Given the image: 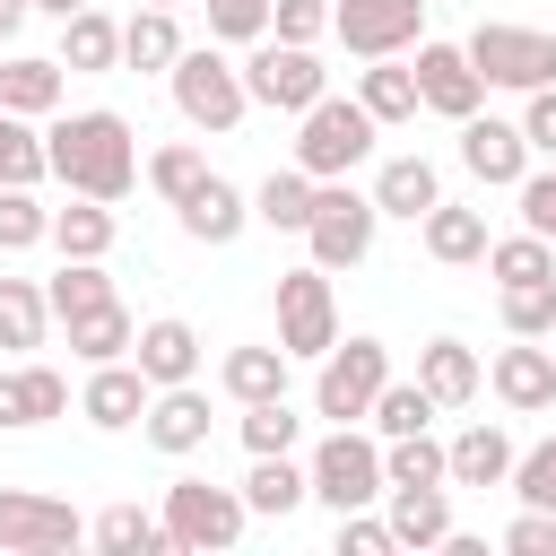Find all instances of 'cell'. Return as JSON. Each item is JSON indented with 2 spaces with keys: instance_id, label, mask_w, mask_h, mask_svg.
Returning <instances> with one entry per match:
<instances>
[{
  "instance_id": "6da1fadb",
  "label": "cell",
  "mask_w": 556,
  "mask_h": 556,
  "mask_svg": "<svg viewBox=\"0 0 556 556\" xmlns=\"http://www.w3.org/2000/svg\"><path fill=\"white\" fill-rule=\"evenodd\" d=\"M43 165H52V182H70L87 200H130V182H139V130L113 104L61 113L43 130Z\"/></svg>"
},
{
  "instance_id": "7a4b0ae2",
  "label": "cell",
  "mask_w": 556,
  "mask_h": 556,
  "mask_svg": "<svg viewBox=\"0 0 556 556\" xmlns=\"http://www.w3.org/2000/svg\"><path fill=\"white\" fill-rule=\"evenodd\" d=\"M165 87H174V113H182L191 130H208V139H226V130L252 113V96H243V61H226L217 43H182L174 70H165Z\"/></svg>"
},
{
  "instance_id": "3957f363",
  "label": "cell",
  "mask_w": 556,
  "mask_h": 556,
  "mask_svg": "<svg viewBox=\"0 0 556 556\" xmlns=\"http://www.w3.org/2000/svg\"><path fill=\"white\" fill-rule=\"evenodd\" d=\"M374 113L356 104V96H313L304 113H295V165L313 174V182H330V174H356L365 156H374Z\"/></svg>"
},
{
  "instance_id": "277c9868",
  "label": "cell",
  "mask_w": 556,
  "mask_h": 556,
  "mask_svg": "<svg viewBox=\"0 0 556 556\" xmlns=\"http://www.w3.org/2000/svg\"><path fill=\"white\" fill-rule=\"evenodd\" d=\"M165 547H182V556H226L235 539H243V521H252V504H243V486H208V478H174L165 486Z\"/></svg>"
},
{
  "instance_id": "5b68a950",
  "label": "cell",
  "mask_w": 556,
  "mask_h": 556,
  "mask_svg": "<svg viewBox=\"0 0 556 556\" xmlns=\"http://www.w3.org/2000/svg\"><path fill=\"white\" fill-rule=\"evenodd\" d=\"M304 495L330 504V513H356V504H382V434H356V426H330L304 460Z\"/></svg>"
},
{
  "instance_id": "8992f818",
  "label": "cell",
  "mask_w": 556,
  "mask_h": 556,
  "mask_svg": "<svg viewBox=\"0 0 556 556\" xmlns=\"http://www.w3.org/2000/svg\"><path fill=\"white\" fill-rule=\"evenodd\" d=\"M374 226H382L374 191H348V174L313 182V217H304V243H313V261H321V269H356V261L374 252Z\"/></svg>"
},
{
  "instance_id": "52a82bcc",
  "label": "cell",
  "mask_w": 556,
  "mask_h": 556,
  "mask_svg": "<svg viewBox=\"0 0 556 556\" xmlns=\"http://www.w3.org/2000/svg\"><path fill=\"white\" fill-rule=\"evenodd\" d=\"M382 382H391V348H382V339H330V348H321V374H313V417L356 426Z\"/></svg>"
},
{
  "instance_id": "ba28073f",
  "label": "cell",
  "mask_w": 556,
  "mask_h": 556,
  "mask_svg": "<svg viewBox=\"0 0 556 556\" xmlns=\"http://www.w3.org/2000/svg\"><path fill=\"white\" fill-rule=\"evenodd\" d=\"M460 52H469V70H478L486 87H513V96H530V87L556 78V35H539V26H504V17H486Z\"/></svg>"
},
{
  "instance_id": "9c48e42d",
  "label": "cell",
  "mask_w": 556,
  "mask_h": 556,
  "mask_svg": "<svg viewBox=\"0 0 556 556\" xmlns=\"http://www.w3.org/2000/svg\"><path fill=\"white\" fill-rule=\"evenodd\" d=\"M339 339V295H330V269L321 261H304V269H287L278 278V348H287V365H321V348Z\"/></svg>"
},
{
  "instance_id": "30bf717a",
  "label": "cell",
  "mask_w": 556,
  "mask_h": 556,
  "mask_svg": "<svg viewBox=\"0 0 556 556\" xmlns=\"http://www.w3.org/2000/svg\"><path fill=\"white\" fill-rule=\"evenodd\" d=\"M243 96L269 104V113H304L313 96H330V70L313 61V43H278V35H261L252 61H243Z\"/></svg>"
},
{
  "instance_id": "8fae6325",
  "label": "cell",
  "mask_w": 556,
  "mask_h": 556,
  "mask_svg": "<svg viewBox=\"0 0 556 556\" xmlns=\"http://www.w3.org/2000/svg\"><path fill=\"white\" fill-rule=\"evenodd\" d=\"M330 35H339L356 61L417 52V35H426V0H330Z\"/></svg>"
},
{
  "instance_id": "7c38bea8",
  "label": "cell",
  "mask_w": 556,
  "mask_h": 556,
  "mask_svg": "<svg viewBox=\"0 0 556 556\" xmlns=\"http://www.w3.org/2000/svg\"><path fill=\"white\" fill-rule=\"evenodd\" d=\"M87 521L61 504V495H35V486H0V556H61L78 547Z\"/></svg>"
},
{
  "instance_id": "4fadbf2b",
  "label": "cell",
  "mask_w": 556,
  "mask_h": 556,
  "mask_svg": "<svg viewBox=\"0 0 556 556\" xmlns=\"http://www.w3.org/2000/svg\"><path fill=\"white\" fill-rule=\"evenodd\" d=\"M417 104L426 113H443V122H469L478 104H486V78L469 70V52L460 43H434V35H417Z\"/></svg>"
},
{
  "instance_id": "5bb4252c",
  "label": "cell",
  "mask_w": 556,
  "mask_h": 556,
  "mask_svg": "<svg viewBox=\"0 0 556 556\" xmlns=\"http://www.w3.org/2000/svg\"><path fill=\"white\" fill-rule=\"evenodd\" d=\"M460 165H469L486 191H513V182L530 174V139H521V122L469 113V122H460Z\"/></svg>"
},
{
  "instance_id": "9a60e30c",
  "label": "cell",
  "mask_w": 556,
  "mask_h": 556,
  "mask_svg": "<svg viewBox=\"0 0 556 556\" xmlns=\"http://www.w3.org/2000/svg\"><path fill=\"white\" fill-rule=\"evenodd\" d=\"M174 217H182V235L191 243H208V252H226L243 226H252V191H235L226 174H200L182 200H174Z\"/></svg>"
},
{
  "instance_id": "2e32d148",
  "label": "cell",
  "mask_w": 556,
  "mask_h": 556,
  "mask_svg": "<svg viewBox=\"0 0 556 556\" xmlns=\"http://www.w3.org/2000/svg\"><path fill=\"white\" fill-rule=\"evenodd\" d=\"M148 374L130 365V356H113V365H87V391H78V417L87 426H104V434H122V426H139L148 417Z\"/></svg>"
},
{
  "instance_id": "e0dca14e",
  "label": "cell",
  "mask_w": 556,
  "mask_h": 556,
  "mask_svg": "<svg viewBox=\"0 0 556 556\" xmlns=\"http://www.w3.org/2000/svg\"><path fill=\"white\" fill-rule=\"evenodd\" d=\"M486 382H495V400L521 408V417L556 408V356H547V339H513V348L486 365Z\"/></svg>"
},
{
  "instance_id": "ac0fdd59",
  "label": "cell",
  "mask_w": 556,
  "mask_h": 556,
  "mask_svg": "<svg viewBox=\"0 0 556 556\" xmlns=\"http://www.w3.org/2000/svg\"><path fill=\"white\" fill-rule=\"evenodd\" d=\"M130 365H139L156 391H165V382H191V374H200V330H191L182 313H156V321H139Z\"/></svg>"
},
{
  "instance_id": "d6986e66",
  "label": "cell",
  "mask_w": 556,
  "mask_h": 556,
  "mask_svg": "<svg viewBox=\"0 0 556 556\" xmlns=\"http://www.w3.org/2000/svg\"><path fill=\"white\" fill-rule=\"evenodd\" d=\"M139 434H148L156 452H200V443H208V391H200V382H165V391H148Z\"/></svg>"
},
{
  "instance_id": "ffe728a7",
  "label": "cell",
  "mask_w": 556,
  "mask_h": 556,
  "mask_svg": "<svg viewBox=\"0 0 556 556\" xmlns=\"http://www.w3.org/2000/svg\"><path fill=\"white\" fill-rule=\"evenodd\" d=\"M382 521L400 547H443L452 539V486H382Z\"/></svg>"
},
{
  "instance_id": "44dd1931",
  "label": "cell",
  "mask_w": 556,
  "mask_h": 556,
  "mask_svg": "<svg viewBox=\"0 0 556 556\" xmlns=\"http://www.w3.org/2000/svg\"><path fill=\"white\" fill-rule=\"evenodd\" d=\"M113 235H122V217H113V200H87V191H70V208H52V252L61 261H104L113 252Z\"/></svg>"
},
{
  "instance_id": "7402d4cb",
  "label": "cell",
  "mask_w": 556,
  "mask_h": 556,
  "mask_svg": "<svg viewBox=\"0 0 556 556\" xmlns=\"http://www.w3.org/2000/svg\"><path fill=\"white\" fill-rule=\"evenodd\" d=\"M443 478L452 486H504L513 478V434L504 426H460L443 443Z\"/></svg>"
},
{
  "instance_id": "603a6c76",
  "label": "cell",
  "mask_w": 556,
  "mask_h": 556,
  "mask_svg": "<svg viewBox=\"0 0 556 556\" xmlns=\"http://www.w3.org/2000/svg\"><path fill=\"white\" fill-rule=\"evenodd\" d=\"M61 70H78V78H96V70H122V26L87 0V9H70L61 17V52H52Z\"/></svg>"
},
{
  "instance_id": "cb8c5ba5",
  "label": "cell",
  "mask_w": 556,
  "mask_h": 556,
  "mask_svg": "<svg viewBox=\"0 0 556 556\" xmlns=\"http://www.w3.org/2000/svg\"><path fill=\"white\" fill-rule=\"evenodd\" d=\"M417 382H426L434 408H469L486 374H478V356H469L460 339H426V348H417Z\"/></svg>"
},
{
  "instance_id": "d4e9b609",
  "label": "cell",
  "mask_w": 556,
  "mask_h": 556,
  "mask_svg": "<svg viewBox=\"0 0 556 556\" xmlns=\"http://www.w3.org/2000/svg\"><path fill=\"white\" fill-rule=\"evenodd\" d=\"M0 113H26V122L61 113V61H43V52H9V61H0Z\"/></svg>"
},
{
  "instance_id": "484cf974",
  "label": "cell",
  "mask_w": 556,
  "mask_h": 556,
  "mask_svg": "<svg viewBox=\"0 0 556 556\" xmlns=\"http://www.w3.org/2000/svg\"><path fill=\"white\" fill-rule=\"evenodd\" d=\"M356 104H365V113H374L382 130H391V122H417V113H426V104H417V70H408L400 52H391V61H365V70H356Z\"/></svg>"
},
{
  "instance_id": "4316f807",
  "label": "cell",
  "mask_w": 556,
  "mask_h": 556,
  "mask_svg": "<svg viewBox=\"0 0 556 556\" xmlns=\"http://www.w3.org/2000/svg\"><path fill=\"white\" fill-rule=\"evenodd\" d=\"M434 200H443V182H434L426 156H382V174H374V208H382V217H408V226H417Z\"/></svg>"
},
{
  "instance_id": "83f0119b",
  "label": "cell",
  "mask_w": 556,
  "mask_h": 556,
  "mask_svg": "<svg viewBox=\"0 0 556 556\" xmlns=\"http://www.w3.org/2000/svg\"><path fill=\"white\" fill-rule=\"evenodd\" d=\"M417 226H426V252H434L443 269H469V261H486V217H478V208H460V200H434Z\"/></svg>"
},
{
  "instance_id": "f1b7e54d",
  "label": "cell",
  "mask_w": 556,
  "mask_h": 556,
  "mask_svg": "<svg viewBox=\"0 0 556 556\" xmlns=\"http://www.w3.org/2000/svg\"><path fill=\"white\" fill-rule=\"evenodd\" d=\"M174 52H182V26H174V9H139V17H122V70H174Z\"/></svg>"
},
{
  "instance_id": "f546056e",
  "label": "cell",
  "mask_w": 556,
  "mask_h": 556,
  "mask_svg": "<svg viewBox=\"0 0 556 556\" xmlns=\"http://www.w3.org/2000/svg\"><path fill=\"white\" fill-rule=\"evenodd\" d=\"M304 217H313V174H304V165H278V174L252 191V226H269V235H304Z\"/></svg>"
},
{
  "instance_id": "4dcf8cb0",
  "label": "cell",
  "mask_w": 556,
  "mask_h": 556,
  "mask_svg": "<svg viewBox=\"0 0 556 556\" xmlns=\"http://www.w3.org/2000/svg\"><path fill=\"white\" fill-rule=\"evenodd\" d=\"M217 382H226V400H287V348H226V365H217Z\"/></svg>"
},
{
  "instance_id": "1f68e13d",
  "label": "cell",
  "mask_w": 556,
  "mask_h": 556,
  "mask_svg": "<svg viewBox=\"0 0 556 556\" xmlns=\"http://www.w3.org/2000/svg\"><path fill=\"white\" fill-rule=\"evenodd\" d=\"M243 504H252V513H269V521H287V513L304 504V460H295V452H252Z\"/></svg>"
},
{
  "instance_id": "d6a6232c",
  "label": "cell",
  "mask_w": 556,
  "mask_h": 556,
  "mask_svg": "<svg viewBox=\"0 0 556 556\" xmlns=\"http://www.w3.org/2000/svg\"><path fill=\"white\" fill-rule=\"evenodd\" d=\"M130 339H139V321L122 313V295L70 321V356H78V365H113V356H130Z\"/></svg>"
},
{
  "instance_id": "836d02e7",
  "label": "cell",
  "mask_w": 556,
  "mask_h": 556,
  "mask_svg": "<svg viewBox=\"0 0 556 556\" xmlns=\"http://www.w3.org/2000/svg\"><path fill=\"white\" fill-rule=\"evenodd\" d=\"M87 539H96L104 556H165V521L139 513V504H104V513L87 521Z\"/></svg>"
},
{
  "instance_id": "e575fe53",
  "label": "cell",
  "mask_w": 556,
  "mask_h": 556,
  "mask_svg": "<svg viewBox=\"0 0 556 556\" xmlns=\"http://www.w3.org/2000/svg\"><path fill=\"white\" fill-rule=\"evenodd\" d=\"M43 304H52V321H78V313L113 304V278H104V261H61V269L43 278Z\"/></svg>"
},
{
  "instance_id": "d590c367",
  "label": "cell",
  "mask_w": 556,
  "mask_h": 556,
  "mask_svg": "<svg viewBox=\"0 0 556 556\" xmlns=\"http://www.w3.org/2000/svg\"><path fill=\"white\" fill-rule=\"evenodd\" d=\"M486 278H495V287H530V278H556V243L521 226V235L486 243Z\"/></svg>"
},
{
  "instance_id": "8d00e7d4",
  "label": "cell",
  "mask_w": 556,
  "mask_h": 556,
  "mask_svg": "<svg viewBox=\"0 0 556 556\" xmlns=\"http://www.w3.org/2000/svg\"><path fill=\"white\" fill-rule=\"evenodd\" d=\"M382 486H452L443 478V443L417 426V434H391L382 443Z\"/></svg>"
},
{
  "instance_id": "74e56055",
  "label": "cell",
  "mask_w": 556,
  "mask_h": 556,
  "mask_svg": "<svg viewBox=\"0 0 556 556\" xmlns=\"http://www.w3.org/2000/svg\"><path fill=\"white\" fill-rule=\"evenodd\" d=\"M43 321H52V304H43V287L35 278H0V348H43Z\"/></svg>"
},
{
  "instance_id": "f35d334b",
  "label": "cell",
  "mask_w": 556,
  "mask_h": 556,
  "mask_svg": "<svg viewBox=\"0 0 556 556\" xmlns=\"http://www.w3.org/2000/svg\"><path fill=\"white\" fill-rule=\"evenodd\" d=\"M365 426L391 443V434H417V426H434V400H426V382H382L374 391V408H365Z\"/></svg>"
},
{
  "instance_id": "ab89813d",
  "label": "cell",
  "mask_w": 556,
  "mask_h": 556,
  "mask_svg": "<svg viewBox=\"0 0 556 556\" xmlns=\"http://www.w3.org/2000/svg\"><path fill=\"white\" fill-rule=\"evenodd\" d=\"M495 313H504V330H513V339H547V330H556V278L504 287V295H495Z\"/></svg>"
},
{
  "instance_id": "60d3db41",
  "label": "cell",
  "mask_w": 556,
  "mask_h": 556,
  "mask_svg": "<svg viewBox=\"0 0 556 556\" xmlns=\"http://www.w3.org/2000/svg\"><path fill=\"white\" fill-rule=\"evenodd\" d=\"M43 235H52V208L26 182H0V252H35Z\"/></svg>"
},
{
  "instance_id": "b9f144b4",
  "label": "cell",
  "mask_w": 556,
  "mask_h": 556,
  "mask_svg": "<svg viewBox=\"0 0 556 556\" xmlns=\"http://www.w3.org/2000/svg\"><path fill=\"white\" fill-rule=\"evenodd\" d=\"M43 174H52V165H43L35 122H26V113H0V182H26V191H35Z\"/></svg>"
},
{
  "instance_id": "7bdbcfd3",
  "label": "cell",
  "mask_w": 556,
  "mask_h": 556,
  "mask_svg": "<svg viewBox=\"0 0 556 556\" xmlns=\"http://www.w3.org/2000/svg\"><path fill=\"white\" fill-rule=\"evenodd\" d=\"M139 174H148V191H156V200H165V208H174V200H182V191H191V182H200V174H208V156H200V148H191V139H174V148H156V156H148V165H139Z\"/></svg>"
},
{
  "instance_id": "ee69618b",
  "label": "cell",
  "mask_w": 556,
  "mask_h": 556,
  "mask_svg": "<svg viewBox=\"0 0 556 556\" xmlns=\"http://www.w3.org/2000/svg\"><path fill=\"white\" fill-rule=\"evenodd\" d=\"M295 434H304V417L287 400H252L243 408V452H295Z\"/></svg>"
},
{
  "instance_id": "f6af8a7d",
  "label": "cell",
  "mask_w": 556,
  "mask_h": 556,
  "mask_svg": "<svg viewBox=\"0 0 556 556\" xmlns=\"http://www.w3.org/2000/svg\"><path fill=\"white\" fill-rule=\"evenodd\" d=\"M521 504H539V513H556V434L547 443H530V452H513V478H504Z\"/></svg>"
},
{
  "instance_id": "bcb514c9",
  "label": "cell",
  "mask_w": 556,
  "mask_h": 556,
  "mask_svg": "<svg viewBox=\"0 0 556 556\" xmlns=\"http://www.w3.org/2000/svg\"><path fill=\"white\" fill-rule=\"evenodd\" d=\"M217 43H261L269 35V0H200Z\"/></svg>"
},
{
  "instance_id": "7dc6e473",
  "label": "cell",
  "mask_w": 556,
  "mask_h": 556,
  "mask_svg": "<svg viewBox=\"0 0 556 556\" xmlns=\"http://www.w3.org/2000/svg\"><path fill=\"white\" fill-rule=\"evenodd\" d=\"M17 400H26V426H52V417L70 408V382H61L52 365H17Z\"/></svg>"
},
{
  "instance_id": "c3c4849f",
  "label": "cell",
  "mask_w": 556,
  "mask_h": 556,
  "mask_svg": "<svg viewBox=\"0 0 556 556\" xmlns=\"http://www.w3.org/2000/svg\"><path fill=\"white\" fill-rule=\"evenodd\" d=\"M269 35L278 43H321L330 35V0H269Z\"/></svg>"
},
{
  "instance_id": "681fc988",
  "label": "cell",
  "mask_w": 556,
  "mask_h": 556,
  "mask_svg": "<svg viewBox=\"0 0 556 556\" xmlns=\"http://www.w3.org/2000/svg\"><path fill=\"white\" fill-rule=\"evenodd\" d=\"M339 547H348V556H391L400 539H391V521H382L374 504H356V513H339Z\"/></svg>"
},
{
  "instance_id": "f907efd6",
  "label": "cell",
  "mask_w": 556,
  "mask_h": 556,
  "mask_svg": "<svg viewBox=\"0 0 556 556\" xmlns=\"http://www.w3.org/2000/svg\"><path fill=\"white\" fill-rule=\"evenodd\" d=\"M513 200H521V226L556 243V165H547V174H521V182H513Z\"/></svg>"
},
{
  "instance_id": "816d5d0a",
  "label": "cell",
  "mask_w": 556,
  "mask_h": 556,
  "mask_svg": "<svg viewBox=\"0 0 556 556\" xmlns=\"http://www.w3.org/2000/svg\"><path fill=\"white\" fill-rule=\"evenodd\" d=\"M504 547H513V556H556V513L521 504V513H513V530H504Z\"/></svg>"
},
{
  "instance_id": "f5cc1de1",
  "label": "cell",
  "mask_w": 556,
  "mask_h": 556,
  "mask_svg": "<svg viewBox=\"0 0 556 556\" xmlns=\"http://www.w3.org/2000/svg\"><path fill=\"white\" fill-rule=\"evenodd\" d=\"M521 139H530V156H556V78L530 87V104H521Z\"/></svg>"
},
{
  "instance_id": "db71d44e",
  "label": "cell",
  "mask_w": 556,
  "mask_h": 556,
  "mask_svg": "<svg viewBox=\"0 0 556 556\" xmlns=\"http://www.w3.org/2000/svg\"><path fill=\"white\" fill-rule=\"evenodd\" d=\"M0 434H26V400H17V374H0Z\"/></svg>"
},
{
  "instance_id": "11a10c76",
  "label": "cell",
  "mask_w": 556,
  "mask_h": 556,
  "mask_svg": "<svg viewBox=\"0 0 556 556\" xmlns=\"http://www.w3.org/2000/svg\"><path fill=\"white\" fill-rule=\"evenodd\" d=\"M26 9H35V0H0V43H9L17 26H26Z\"/></svg>"
},
{
  "instance_id": "9f6ffc18",
  "label": "cell",
  "mask_w": 556,
  "mask_h": 556,
  "mask_svg": "<svg viewBox=\"0 0 556 556\" xmlns=\"http://www.w3.org/2000/svg\"><path fill=\"white\" fill-rule=\"evenodd\" d=\"M35 9H43V17H70V9H87V0H35Z\"/></svg>"
},
{
  "instance_id": "6f0895ef",
  "label": "cell",
  "mask_w": 556,
  "mask_h": 556,
  "mask_svg": "<svg viewBox=\"0 0 556 556\" xmlns=\"http://www.w3.org/2000/svg\"><path fill=\"white\" fill-rule=\"evenodd\" d=\"M156 9H182V0H156Z\"/></svg>"
},
{
  "instance_id": "680465c9",
  "label": "cell",
  "mask_w": 556,
  "mask_h": 556,
  "mask_svg": "<svg viewBox=\"0 0 556 556\" xmlns=\"http://www.w3.org/2000/svg\"><path fill=\"white\" fill-rule=\"evenodd\" d=\"M547 356H556V330H547Z\"/></svg>"
}]
</instances>
